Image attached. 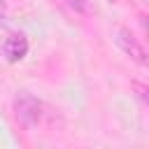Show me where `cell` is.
<instances>
[{
    "label": "cell",
    "instance_id": "6da1fadb",
    "mask_svg": "<svg viewBox=\"0 0 149 149\" xmlns=\"http://www.w3.org/2000/svg\"><path fill=\"white\" fill-rule=\"evenodd\" d=\"M12 112H14V119L19 121V126H23L26 130H33L44 121L47 105L40 98H35L33 93L19 91L14 95V100H12Z\"/></svg>",
    "mask_w": 149,
    "mask_h": 149
},
{
    "label": "cell",
    "instance_id": "7a4b0ae2",
    "mask_svg": "<svg viewBox=\"0 0 149 149\" xmlns=\"http://www.w3.org/2000/svg\"><path fill=\"white\" fill-rule=\"evenodd\" d=\"M112 42L119 47L121 54H126L133 63H137L140 68H147L149 70V47L142 44L126 26H119L112 30Z\"/></svg>",
    "mask_w": 149,
    "mask_h": 149
},
{
    "label": "cell",
    "instance_id": "3957f363",
    "mask_svg": "<svg viewBox=\"0 0 149 149\" xmlns=\"http://www.w3.org/2000/svg\"><path fill=\"white\" fill-rule=\"evenodd\" d=\"M28 49H30V42L23 33H9L2 44H0V54L7 63H19L28 56Z\"/></svg>",
    "mask_w": 149,
    "mask_h": 149
},
{
    "label": "cell",
    "instance_id": "277c9868",
    "mask_svg": "<svg viewBox=\"0 0 149 149\" xmlns=\"http://www.w3.org/2000/svg\"><path fill=\"white\" fill-rule=\"evenodd\" d=\"M58 5H63L65 9H70L72 14H86L88 12V0H56Z\"/></svg>",
    "mask_w": 149,
    "mask_h": 149
},
{
    "label": "cell",
    "instance_id": "5b68a950",
    "mask_svg": "<svg viewBox=\"0 0 149 149\" xmlns=\"http://www.w3.org/2000/svg\"><path fill=\"white\" fill-rule=\"evenodd\" d=\"M133 88H135L137 98L144 102V107H149V84H144V81H133Z\"/></svg>",
    "mask_w": 149,
    "mask_h": 149
},
{
    "label": "cell",
    "instance_id": "8992f818",
    "mask_svg": "<svg viewBox=\"0 0 149 149\" xmlns=\"http://www.w3.org/2000/svg\"><path fill=\"white\" fill-rule=\"evenodd\" d=\"M9 19V9H7V2L5 0H0V23H5Z\"/></svg>",
    "mask_w": 149,
    "mask_h": 149
},
{
    "label": "cell",
    "instance_id": "52a82bcc",
    "mask_svg": "<svg viewBox=\"0 0 149 149\" xmlns=\"http://www.w3.org/2000/svg\"><path fill=\"white\" fill-rule=\"evenodd\" d=\"M140 26H142V30H144V35L149 40V14H140Z\"/></svg>",
    "mask_w": 149,
    "mask_h": 149
},
{
    "label": "cell",
    "instance_id": "ba28073f",
    "mask_svg": "<svg viewBox=\"0 0 149 149\" xmlns=\"http://www.w3.org/2000/svg\"><path fill=\"white\" fill-rule=\"evenodd\" d=\"M142 5H144V7H147V9H149V0H142Z\"/></svg>",
    "mask_w": 149,
    "mask_h": 149
},
{
    "label": "cell",
    "instance_id": "9c48e42d",
    "mask_svg": "<svg viewBox=\"0 0 149 149\" xmlns=\"http://www.w3.org/2000/svg\"><path fill=\"white\" fill-rule=\"evenodd\" d=\"M107 2H112V5H114V2H119V0H107Z\"/></svg>",
    "mask_w": 149,
    "mask_h": 149
}]
</instances>
